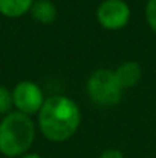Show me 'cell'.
Returning <instances> with one entry per match:
<instances>
[{
  "label": "cell",
  "instance_id": "6da1fadb",
  "mask_svg": "<svg viewBox=\"0 0 156 158\" xmlns=\"http://www.w3.org/2000/svg\"><path fill=\"white\" fill-rule=\"evenodd\" d=\"M80 123V107L66 95H52L46 98L38 112V127L54 143H63L74 137Z\"/></svg>",
  "mask_w": 156,
  "mask_h": 158
},
{
  "label": "cell",
  "instance_id": "7a4b0ae2",
  "mask_svg": "<svg viewBox=\"0 0 156 158\" xmlns=\"http://www.w3.org/2000/svg\"><path fill=\"white\" fill-rule=\"evenodd\" d=\"M35 140L32 118L22 112H9L0 121V154L8 158L28 154Z\"/></svg>",
  "mask_w": 156,
  "mask_h": 158
},
{
  "label": "cell",
  "instance_id": "3957f363",
  "mask_svg": "<svg viewBox=\"0 0 156 158\" xmlns=\"http://www.w3.org/2000/svg\"><path fill=\"white\" fill-rule=\"evenodd\" d=\"M122 88L118 83L115 72L110 69H97L87 80V94L90 100L98 106L110 107L119 103Z\"/></svg>",
  "mask_w": 156,
  "mask_h": 158
},
{
  "label": "cell",
  "instance_id": "277c9868",
  "mask_svg": "<svg viewBox=\"0 0 156 158\" xmlns=\"http://www.w3.org/2000/svg\"><path fill=\"white\" fill-rule=\"evenodd\" d=\"M130 6L124 0H103L97 8V20L107 31L122 29L130 22Z\"/></svg>",
  "mask_w": 156,
  "mask_h": 158
},
{
  "label": "cell",
  "instance_id": "5b68a950",
  "mask_svg": "<svg viewBox=\"0 0 156 158\" xmlns=\"http://www.w3.org/2000/svg\"><path fill=\"white\" fill-rule=\"evenodd\" d=\"M12 103L18 112L31 117L32 114L40 112L45 103V95L37 83L25 80L15 85V88L12 89Z\"/></svg>",
  "mask_w": 156,
  "mask_h": 158
},
{
  "label": "cell",
  "instance_id": "8992f818",
  "mask_svg": "<svg viewBox=\"0 0 156 158\" xmlns=\"http://www.w3.org/2000/svg\"><path fill=\"white\" fill-rule=\"evenodd\" d=\"M113 72H115V77H116V80H118V83L121 85L122 89H127V88L138 85L141 77H142V68L139 66V63H136L133 60L124 61Z\"/></svg>",
  "mask_w": 156,
  "mask_h": 158
},
{
  "label": "cell",
  "instance_id": "52a82bcc",
  "mask_svg": "<svg viewBox=\"0 0 156 158\" xmlns=\"http://www.w3.org/2000/svg\"><path fill=\"white\" fill-rule=\"evenodd\" d=\"M31 15L42 25H51L57 19V6L51 0H37L31 8Z\"/></svg>",
  "mask_w": 156,
  "mask_h": 158
},
{
  "label": "cell",
  "instance_id": "ba28073f",
  "mask_svg": "<svg viewBox=\"0 0 156 158\" xmlns=\"http://www.w3.org/2000/svg\"><path fill=\"white\" fill-rule=\"evenodd\" d=\"M34 0H0V14L9 19H17L31 11Z\"/></svg>",
  "mask_w": 156,
  "mask_h": 158
},
{
  "label": "cell",
  "instance_id": "9c48e42d",
  "mask_svg": "<svg viewBox=\"0 0 156 158\" xmlns=\"http://www.w3.org/2000/svg\"><path fill=\"white\" fill-rule=\"evenodd\" d=\"M12 105V92L6 86L0 85V114H9Z\"/></svg>",
  "mask_w": 156,
  "mask_h": 158
},
{
  "label": "cell",
  "instance_id": "30bf717a",
  "mask_svg": "<svg viewBox=\"0 0 156 158\" xmlns=\"http://www.w3.org/2000/svg\"><path fill=\"white\" fill-rule=\"evenodd\" d=\"M146 17H147V23L152 28V31L156 32V0H147Z\"/></svg>",
  "mask_w": 156,
  "mask_h": 158
},
{
  "label": "cell",
  "instance_id": "8fae6325",
  "mask_svg": "<svg viewBox=\"0 0 156 158\" xmlns=\"http://www.w3.org/2000/svg\"><path fill=\"white\" fill-rule=\"evenodd\" d=\"M98 158H124V154L119 149L112 148V149H106Z\"/></svg>",
  "mask_w": 156,
  "mask_h": 158
},
{
  "label": "cell",
  "instance_id": "7c38bea8",
  "mask_svg": "<svg viewBox=\"0 0 156 158\" xmlns=\"http://www.w3.org/2000/svg\"><path fill=\"white\" fill-rule=\"evenodd\" d=\"M20 158H43V157H42V155H38V154H31V152H28V154L22 155Z\"/></svg>",
  "mask_w": 156,
  "mask_h": 158
}]
</instances>
